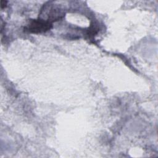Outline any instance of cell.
I'll return each mask as SVG.
<instances>
[{"label": "cell", "mask_w": 158, "mask_h": 158, "mask_svg": "<svg viewBox=\"0 0 158 158\" xmlns=\"http://www.w3.org/2000/svg\"><path fill=\"white\" fill-rule=\"evenodd\" d=\"M64 15V13L59 7L50 2L48 4L44 5L40 12V16L44 15L46 18L43 20L51 23L60 20L63 17Z\"/></svg>", "instance_id": "6da1fadb"}, {"label": "cell", "mask_w": 158, "mask_h": 158, "mask_svg": "<svg viewBox=\"0 0 158 158\" xmlns=\"http://www.w3.org/2000/svg\"><path fill=\"white\" fill-rule=\"evenodd\" d=\"M6 3H7V1H1V8H4V7H6Z\"/></svg>", "instance_id": "3957f363"}, {"label": "cell", "mask_w": 158, "mask_h": 158, "mask_svg": "<svg viewBox=\"0 0 158 158\" xmlns=\"http://www.w3.org/2000/svg\"><path fill=\"white\" fill-rule=\"evenodd\" d=\"M52 27V23L39 18L38 19L31 20L27 29L30 33H40L46 32Z\"/></svg>", "instance_id": "7a4b0ae2"}]
</instances>
